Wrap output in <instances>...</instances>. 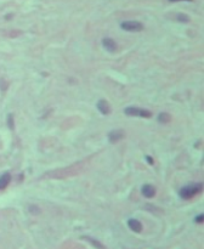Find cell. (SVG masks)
Masks as SVG:
<instances>
[{"instance_id": "cell-16", "label": "cell", "mask_w": 204, "mask_h": 249, "mask_svg": "<svg viewBox=\"0 0 204 249\" xmlns=\"http://www.w3.org/2000/svg\"><path fill=\"white\" fill-rule=\"evenodd\" d=\"M171 2H176V1H192V0H169Z\"/></svg>"}, {"instance_id": "cell-14", "label": "cell", "mask_w": 204, "mask_h": 249, "mask_svg": "<svg viewBox=\"0 0 204 249\" xmlns=\"http://www.w3.org/2000/svg\"><path fill=\"white\" fill-rule=\"evenodd\" d=\"M196 221H197V222H203V215H202V214L198 215V216L196 218Z\"/></svg>"}, {"instance_id": "cell-7", "label": "cell", "mask_w": 204, "mask_h": 249, "mask_svg": "<svg viewBox=\"0 0 204 249\" xmlns=\"http://www.w3.org/2000/svg\"><path fill=\"white\" fill-rule=\"evenodd\" d=\"M97 109L101 112L102 114H104V116H107V114H109V113H111V107H109V103L107 102L106 100H100V101L97 102Z\"/></svg>"}, {"instance_id": "cell-10", "label": "cell", "mask_w": 204, "mask_h": 249, "mask_svg": "<svg viewBox=\"0 0 204 249\" xmlns=\"http://www.w3.org/2000/svg\"><path fill=\"white\" fill-rule=\"evenodd\" d=\"M83 238H84V239H86V241H87V242H89V243H91V244H92V246H94L95 248H99V249H106V248H104V246L102 244L101 242H99V241H96V239H94V238H91V237H86V236H84Z\"/></svg>"}, {"instance_id": "cell-3", "label": "cell", "mask_w": 204, "mask_h": 249, "mask_svg": "<svg viewBox=\"0 0 204 249\" xmlns=\"http://www.w3.org/2000/svg\"><path fill=\"white\" fill-rule=\"evenodd\" d=\"M122 29L128 30V32H140L144 29V24L139 21H124L120 24Z\"/></svg>"}, {"instance_id": "cell-8", "label": "cell", "mask_w": 204, "mask_h": 249, "mask_svg": "<svg viewBox=\"0 0 204 249\" xmlns=\"http://www.w3.org/2000/svg\"><path fill=\"white\" fill-rule=\"evenodd\" d=\"M128 226L134 232H141L142 231V224L136 219H130L128 221Z\"/></svg>"}, {"instance_id": "cell-9", "label": "cell", "mask_w": 204, "mask_h": 249, "mask_svg": "<svg viewBox=\"0 0 204 249\" xmlns=\"http://www.w3.org/2000/svg\"><path fill=\"white\" fill-rule=\"evenodd\" d=\"M10 181H11V175H10V173H4L2 175L0 176V190H4V189H6L7 187V185L10 184Z\"/></svg>"}, {"instance_id": "cell-6", "label": "cell", "mask_w": 204, "mask_h": 249, "mask_svg": "<svg viewBox=\"0 0 204 249\" xmlns=\"http://www.w3.org/2000/svg\"><path fill=\"white\" fill-rule=\"evenodd\" d=\"M124 137V131L123 130H112L108 134V140L112 144H116L118 141H120Z\"/></svg>"}, {"instance_id": "cell-5", "label": "cell", "mask_w": 204, "mask_h": 249, "mask_svg": "<svg viewBox=\"0 0 204 249\" xmlns=\"http://www.w3.org/2000/svg\"><path fill=\"white\" fill-rule=\"evenodd\" d=\"M102 46L108 51V52H116L117 51V43L111 39V38H104L102 40Z\"/></svg>"}, {"instance_id": "cell-1", "label": "cell", "mask_w": 204, "mask_h": 249, "mask_svg": "<svg viewBox=\"0 0 204 249\" xmlns=\"http://www.w3.org/2000/svg\"><path fill=\"white\" fill-rule=\"evenodd\" d=\"M201 191H202V184H192V185L182 187L179 192V194L184 199H189L193 196H196L197 193H199Z\"/></svg>"}, {"instance_id": "cell-2", "label": "cell", "mask_w": 204, "mask_h": 249, "mask_svg": "<svg viewBox=\"0 0 204 249\" xmlns=\"http://www.w3.org/2000/svg\"><path fill=\"white\" fill-rule=\"evenodd\" d=\"M124 113L126 116H131V117H142V118H149L152 116V113L147 109L144 108H137V107H126L124 109Z\"/></svg>"}, {"instance_id": "cell-12", "label": "cell", "mask_w": 204, "mask_h": 249, "mask_svg": "<svg viewBox=\"0 0 204 249\" xmlns=\"http://www.w3.org/2000/svg\"><path fill=\"white\" fill-rule=\"evenodd\" d=\"M176 20H177L179 22H182V23H186V22L189 21L188 16L185 15V14H177V15H176Z\"/></svg>"}, {"instance_id": "cell-15", "label": "cell", "mask_w": 204, "mask_h": 249, "mask_svg": "<svg viewBox=\"0 0 204 249\" xmlns=\"http://www.w3.org/2000/svg\"><path fill=\"white\" fill-rule=\"evenodd\" d=\"M146 159L149 162V164H153V159H152L151 157H146Z\"/></svg>"}, {"instance_id": "cell-4", "label": "cell", "mask_w": 204, "mask_h": 249, "mask_svg": "<svg viewBox=\"0 0 204 249\" xmlns=\"http://www.w3.org/2000/svg\"><path fill=\"white\" fill-rule=\"evenodd\" d=\"M141 192H142V194L145 196L146 198H152V197H154L156 196V187L153 186V185H151V184H146L142 186V189H141Z\"/></svg>"}, {"instance_id": "cell-13", "label": "cell", "mask_w": 204, "mask_h": 249, "mask_svg": "<svg viewBox=\"0 0 204 249\" xmlns=\"http://www.w3.org/2000/svg\"><path fill=\"white\" fill-rule=\"evenodd\" d=\"M7 125L10 129H14V114H9L7 116Z\"/></svg>"}, {"instance_id": "cell-11", "label": "cell", "mask_w": 204, "mask_h": 249, "mask_svg": "<svg viewBox=\"0 0 204 249\" xmlns=\"http://www.w3.org/2000/svg\"><path fill=\"white\" fill-rule=\"evenodd\" d=\"M171 120V117H170V114H168V113H160L159 116H158V122L162 123V124H166V123H169Z\"/></svg>"}]
</instances>
